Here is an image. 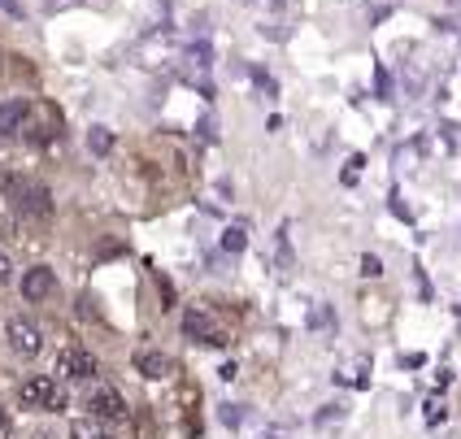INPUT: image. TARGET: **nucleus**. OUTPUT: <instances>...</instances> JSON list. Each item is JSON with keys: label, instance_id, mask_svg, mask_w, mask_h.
<instances>
[{"label": "nucleus", "instance_id": "1", "mask_svg": "<svg viewBox=\"0 0 461 439\" xmlns=\"http://www.w3.org/2000/svg\"><path fill=\"white\" fill-rule=\"evenodd\" d=\"M18 405L23 409H44V414H52V409H66V391L57 388V379H49V374H31L26 383H18Z\"/></svg>", "mask_w": 461, "mask_h": 439}, {"label": "nucleus", "instance_id": "2", "mask_svg": "<svg viewBox=\"0 0 461 439\" xmlns=\"http://www.w3.org/2000/svg\"><path fill=\"white\" fill-rule=\"evenodd\" d=\"M9 201L26 218H52V192L35 179H9Z\"/></svg>", "mask_w": 461, "mask_h": 439}, {"label": "nucleus", "instance_id": "3", "mask_svg": "<svg viewBox=\"0 0 461 439\" xmlns=\"http://www.w3.org/2000/svg\"><path fill=\"white\" fill-rule=\"evenodd\" d=\"M5 339H9V348L18 357H40V348H44V336H40V327L31 318H9L5 322Z\"/></svg>", "mask_w": 461, "mask_h": 439}, {"label": "nucleus", "instance_id": "4", "mask_svg": "<svg viewBox=\"0 0 461 439\" xmlns=\"http://www.w3.org/2000/svg\"><path fill=\"white\" fill-rule=\"evenodd\" d=\"M61 383H87L92 374H96V357L92 353H83V348H66L61 357H57V370H52Z\"/></svg>", "mask_w": 461, "mask_h": 439}, {"label": "nucleus", "instance_id": "5", "mask_svg": "<svg viewBox=\"0 0 461 439\" xmlns=\"http://www.w3.org/2000/svg\"><path fill=\"white\" fill-rule=\"evenodd\" d=\"M183 336L201 339L209 348H222V344H227V331H222L218 318H209L205 309H187V318H183Z\"/></svg>", "mask_w": 461, "mask_h": 439}, {"label": "nucleus", "instance_id": "6", "mask_svg": "<svg viewBox=\"0 0 461 439\" xmlns=\"http://www.w3.org/2000/svg\"><path fill=\"white\" fill-rule=\"evenodd\" d=\"M57 127H61V113H57L52 104H40V109H31V104H26V118H23V127L18 130H26V139L44 144V139L57 135Z\"/></svg>", "mask_w": 461, "mask_h": 439}, {"label": "nucleus", "instance_id": "7", "mask_svg": "<svg viewBox=\"0 0 461 439\" xmlns=\"http://www.w3.org/2000/svg\"><path fill=\"white\" fill-rule=\"evenodd\" d=\"M87 409L101 422H122L127 417V400L118 396V388H92L87 391Z\"/></svg>", "mask_w": 461, "mask_h": 439}, {"label": "nucleus", "instance_id": "8", "mask_svg": "<svg viewBox=\"0 0 461 439\" xmlns=\"http://www.w3.org/2000/svg\"><path fill=\"white\" fill-rule=\"evenodd\" d=\"M52 291H57V279H52L49 265H35V270H26L23 274V296L26 300H49Z\"/></svg>", "mask_w": 461, "mask_h": 439}, {"label": "nucleus", "instance_id": "9", "mask_svg": "<svg viewBox=\"0 0 461 439\" xmlns=\"http://www.w3.org/2000/svg\"><path fill=\"white\" fill-rule=\"evenodd\" d=\"M135 370H140L144 379H166V374H170V357H161V353H140V357H135Z\"/></svg>", "mask_w": 461, "mask_h": 439}, {"label": "nucleus", "instance_id": "10", "mask_svg": "<svg viewBox=\"0 0 461 439\" xmlns=\"http://www.w3.org/2000/svg\"><path fill=\"white\" fill-rule=\"evenodd\" d=\"M26 118V101H9L0 104V135H18V127H23Z\"/></svg>", "mask_w": 461, "mask_h": 439}, {"label": "nucleus", "instance_id": "11", "mask_svg": "<svg viewBox=\"0 0 461 439\" xmlns=\"http://www.w3.org/2000/svg\"><path fill=\"white\" fill-rule=\"evenodd\" d=\"M70 439H109L101 417H78L75 426H70Z\"/></svg>", "mask_w": 461, "mask_h": 439}, {"label": "nucleus", "instance_id": "12", "mask_svg": "<svg viewBox=\"0 0 461 439\" xmlns=\"http://www.w3.org/2000/svg\"><path fill=\"white\" fill-rule=\"evenodd\" d=\"M87 148H92V153H96V157H104V153H109V148H113V130L92 127V130H87Z\"/></svg>", "mask_w": 461, "mask_h": 439}, {"label": "nucleus", "instance_id": "13", "mask_svg": "<svg viewBox=\"0 0 461 439\" xmlns=\"http://www.w3.org/2000/svg\"><path fill=\"white\" fill-rule=\"evenodd\" d=\"M309 327H313V331H322V336H327V331H335L331 309H327V305H313V309H309Z\"/></svg>", "mask_w": 461, "mask_h": 439}, {"label": "nucleus", "instance_id": "14", "mask_svg": "<svg viewBox=\"0 0 461 439\" xmlns=\"http://www.w3.org/2000/svg\"><path fill=\"white\" fill-rule=\"evenodd\" d=\"M244 244H249V231H244V227H227V231H222V248H227V253H244Z\"/></svg>", "mask_w": 461, "mask_h": 439}, {"label": "nucleus", "instance_id": "15", "mask_svg": "<svg viewBox=\"0 0 461 439\" xmlns=\"http://www.w3.org/2000/svg\"><path fill=\"white\" fill-rule=\"evenodd\" d=\"M361 274H366V279H379V274H384V261L366 253V257H361Z\"/></svg>", "mask_w": 461, "mask_h": 439}, {"label": "nucleus", "instance_id": "16", "mask_svg": "<svg viewBox=\"0 0 461 439\" xmlns=\"http://www.w3.org/2000/svg\"><path fill=\"white\" fill-rule=\"evenodd\" d=\"M279 261H283V270L292 265V248H287V227L279 231Z\"/></svg>", "mask_w": 461, "mask_h": 439}, {"label": "nucleus", "instance_id": "17", "mask_svg": "<svg viewBox=\"0 0 461 439\" xmlns=\"http://www.w3.org/2000/svg\"><path fill=\"white\" fill-rule=\"evenodd\" d=\"M192 61H196V66H209V44H192Z\"/></svg>", "mask_w": 461, "mask_h": 439}, {"label": "nucleus", "instance_id": "18", "mask_svg": "<svg viewBox=\"0 0 461 439\" xmlns=\"http://www.w3.org/2000/svg\"><path fill=\"white\" fill-rule=\"evenodd\" d=\"M427 422H444V405L439 400H427Z\"/></svg>", "mask_w": 461, "mask_h": 439}, {"label": "nucleus", "instance_id": "19", "mask_svg": "<svg viewBox=\"0 0 461 439\" xmlns=\"http://www.w3.org/2000/svg\"><path fill=\"white\" fill-rule=\"evenodd\" d=\"M9 274H14V265H9V257L0 253V283H9Z\"/></svg>", "mask_w": 461, "mask_h": 439}, {"label": "nucleus", "instance_id": "20", "mask_svg": "<svg viewBox=\"0 0 461 439\" xmlns=\"http://www.w3.org/2000/svg\"><path fill=\"white\" fill-rule=\"evenodd\" d=\"M222 422H227V426H235V422H240V409H235V405H227V409H222Z\"/></svg>", "mask_w": 461, "mask_h": 439}, {"label": "nucleus", "instance_id": "21", "mask_svg": "<svg viewBox=\"0 0 461 439\" xmlns=\"http://www.w3.org/2000/svg\"><path fill=\"white\" fill-rule=\"evenodd\" d=\"M0 439H9V414H5V405H0Z\"/></svg>", "mask_w": 461, "mask_h": 439}, {"label": "nucleus", "instance_id": "22", "mask_svg": "<svg viewBox=\"0 0 461 439\" xmlns=\"http://www.w3.org/2000/svg\"><path fill=\"white\" fill-rule=\"evenodd\" d=\"M0 4H5V9H9L14 18H23V4H18V0H0Z\"/></svg>", "mask_w": 461, "mask_h": 439}, {"label": "nucleus", "instance_id": "23", "mask_svg": "<svg viewBox=\"0 0 461 439\" xmlns=\"http://www.w3.org/2000/svg\"><path fill=\"white\" fill-rule=\"evenodd\" d=\"M40 439H52V435H40Z\"/></svg>", "mask_w": 461, "mask_h": 439}]
</instances>
